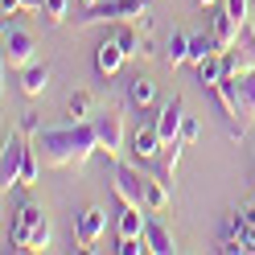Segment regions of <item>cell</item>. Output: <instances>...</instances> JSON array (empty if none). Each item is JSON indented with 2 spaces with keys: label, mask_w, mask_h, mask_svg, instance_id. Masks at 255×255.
<instances>
[{
  "label": "cell",
  "mask_w": 255,
  "mask_h": 255,
  "mask_svg": "<svg viewBox=\"0 0 255 255\" xmlns=\"http://www.w3.org/2000/svg\"><path fill=\"white\" fill-rule=\"evenodd\" d=\"M140 33H144V29H140V25H136V29H128V25H124L120 33H116L128 58H136V54H152V45H148V41H140Z\"/></svg>",
  "instance_id": "obj_20"
},
{
  "label": "cell",
  "mask_w": 255,
  "mask_h": 255,
  "mask_svg": "<svg viewBox=\"0 0 255 255\" xmlns=\"http://www.w3.org/2000/svg\"><path fill=\"white\" fill-rule=\"evenodd\" d=\"M144 239H148V251H152V255H173V251H177V243H173V231L165 227L161 218H148Z\"/></svg>",
  "instance_id": "obj_12"
},
{
  "label": "cell",
  "mask_w": 255,
  "mask_h": 255,
  "mask_svg": "<svg viewBox=\"0 0 255 255\" xmlns=\"http://www.w3.org/2000/svg\"><path fill=\"white\" fill-rule=\"evenodd\" d=\"M107 231V210L103 206H87L83 214H78V227H74V239H78V247L91 251L95 243H99V235Z\"/></svg>",
  "instance_id": "obj_7"
},
{
  "label": "cell",
  "mask_w": 255,
  "mask_h": 255,
  "mask_svg": "<svg viewBox=\"0 0 255 255\" xmlns=\"http://www.w3.org/2000/svg\"><path fill=\"white\" fill-rule=\"evenodd\" d=\"M152 99H156V87L148 78H128V103L132 107H148Z\"/></svg>",
  "instance_id": "obj_19"
},
{
  "label": "cell",
  "mask_w": 255,
  "mask_h": 255,
  "mask_svg": "<svg viewBox=\"0 0 255 255\" xmlns=\"http://www.w3.org/2000/svg\"><path fill=\"white\" fill-rule=\"evenodd\" d=\"M243 29H247V25H239L231 12L222 8L218 17H214V37H218V50H222V54H227V50H235V45H239V33H243Z\"/></svg>",
  "instance_id": "obj_13"
},
{
  "label": "cell",
  "mask_w": 255,
  "mask_h": 255,
  "mask_svg": "<svg viewBox=\"0 0 255 255\" xmlns=\"http://www.w3.org/2000/svg\"><path fill=\"white\" fill-rule=\"evenodd\" d=\"M144 185H148V177H140V169L116 161V198H120V202L144 206Z\"/></svg>",
  "instance_id": "obj_6"
},
{
  "label": "cell",
  "mask_w": 255,
  "mask_h": 255,
  "mask_svg": "<svg viewBox=\"0 0 255 255\" xmlns=\"http://www.w3.org/2000/svg\"><path fill=\"white\" fill-rule=\"evenodd\" d=\"M21 156H25V144L17 136H4V152H0V189H8L12 185H21Z\"/></svg>",
  "instance_id": "obj_8"
},
{
  "label": "cell",
  "mask_w": 255,
  "mask_h": 255,
  "mask_svg": "<svg viewBox=\"0 0 255 255\" xmlns=\"http://www.w3.org/2000/svg\"><path fill=\"white\" fill-rule=\"evenodd\" d=\"M78 4H83V8H95V4H103V0H78Z\"/></svg>",
  "instance_id": "obj_31"
},
{
  "label": "cell",
  "mask_w": 255,
  "mask_h": 255,
  "mask_svg": "<svg viewBox=\"0 0 255 255\" xmlns=\"http://www.w3.org/2000/svg\"><path fill=\"white\" fill-rule=\"evenodd\" d=\"M66 111H70L74 120H95V116H91V111H95V95H91V91H74L70 103H66Z\"/></svg>",
  "instance_id": "obj_23"
},
{
  "label": "cell",
  "mask_w": 255,
  "mask_h": 255,
  "mask_svg": "<svg viewBox=\"0 0 255 255\" xmlns=\"http://www.w3.org/2000/svg\"><path fill=\"white\" fill-rule=\"evenodd\" d=\"M165 62H169V66H181V62H189V33H181V29H173Z\"/></svg>",
  "instance_id": "obj_22"
},
{
  "label": "cell",
  "mask_w": 255,
  "mask_h": 255,
  "mask_svg": "<svg viewBox=\"0 0 255 255\" xmlns=\"http://www.w3.org/2000/svg\"><path fill=\"white\" fill-rule=\"evenodd\" d=\"M181 140H173V144H165L161 152H156V165H161V177L165 181H173V173H177V161H181Z\"/></svg>",
  "instance_id": "obj_21"
},
{
  "label": "cell",
  "mask_w": 255,
  "mask_h": 255,
  "mask_svg": "<svg viewBox=\"0 0 255 255\" xmlns=\"http://www.w3.org/2000/svg\"><path fill=\"white\" fill-rule=\"evenodd\" d=\"M21 4H25V12H41V8H45V0H21Z\"/></svg>",
  "instance_id": "obj_30"
},
{
  "label": "cell",
  "mask_w": 255,
  "mask_h": 255,
  "mask_svg": "<svg viewBox=\"0 0 255 255\" xmlns=\"http://www.w3.org/2000/svg\"><path fill=\"white\" fill-rule=\"evenodd\" d=\"M198 4H202V8H210V4H218V0H198Z\"/></svg>",
  "instance_id": "obj_32"
},
{
  "label": "cell",
  "mask_w": 255,
  "mask_h": 255,
  "mask_svg": "<svg viewBox=\"0 0 255 255\" xmlns=\"http://www.w3.org/2000/svg\"><path fill=\"white\" fill-rule=\"evenodd\" d=\"M222 74H227V58H222V50H214L206 62H198V83L210 91V87H218L222 83Z\"/></svg>",
  "instance_id": "obj_16"
},
{
  "label": "cell",
  "mask_w": 255,
  "mask_h": 255,
  "mask_svg": "<svg viewBox=\"0 0 255 255\" xmlns=\"http://www.w3.org/2000/svg\"><path fill=\"white\" fill-rule=\"evenodd\" d=\"M0 12H4V17H21L25 4H21V0H0Z\"/></svg>",
  "instance_id": "obj_29"
},
{
  "label": "cell",
  "mask_w": 255,
  "mask_h": 255,
  "mask_svg": "<svg viewBox=\"0 0 255 255\" xmlns=\"http://www.w3.org/2000/svg\"><path fill=\"white\" fill-rule=\"evenodd\" d=\"M144 210L148 214H165L169 210V181L165 177H148V185H144Z\"/></svg>",
  "instance_id": "obj_15"
},
{
  "label": "cell",
  "mask_w": 255,
  "mask_h": 255,
  "mask_svg": "<svg viewBox=\"0 0 255 255\" xmlns=\"http://www.w3.org/2000/svg\"><path fill=\"white\" fill-rule=\"evenodd\" d=\"M45 21H50V25H62V21H66V12H70V0H45Z\"/></svg>",
  "instance_id": "obj_25"
},
{
  "label": "cell",
  "mask_w": 255,
  "mask_h": 255,
  "mask_svg": "<svg viewBox=\"0 0 255 255\" xmlns=\"http://www.w3.org/2000/svg\"><path fill=\"white\" fill-rule=\"evenodd\" d=\"M214 50H218L214 29H210V33H194V37H189V62H194V66H198V62H206Z\"/></svg>",
  "instance_id": "obj_18"
},
{
  "label": "cell",
  "mask_w": 255,
  "mask_h": 255,
  "mask_svg": "<svg viewBox=\"0 0 255 255\" xmlns=\"http://www.w3.org/2000/svg\"><path fill=\"white\" fill-rule=\"evenodd\" d=\"M95 132H99V152L107 161H116L124 148V116L120 111H99L95 116Z\"/></svg>",
  "instance_id": "obj_5"
},
{
  "label": "cell",
  "mask_w": 255,
  "mask_h": 255,
  "mask_svg": "<svg viewBox=\"0 0 255 255\" xmlns=\"http://www.w3.org/2000/svg\"><path fill=\"white\" fill-rule=\"evenodd\" d=\"M41 148V161L54 169H83L95 152H99V132L95 120H70L62 128H41L33 136Z\"/></svg>",
  "instance_id": "obj_1"
},
{
  "label": "cell",
  "mask_w": 255,
  "mask_h": 255,
  "mask_svg": "<svg viewBox=\"0 0 255 255\" xmlns=\"http://www.w3.org/2000/svg\"><path fill=\"white\" fill-rule=\"evenodd\" d=\"M161 148H165V140H161V132H156V120L152 124H140L132 132V152L140 156V161H156Z\"/></svg>",
  "instance_id": "obj_10"
},
{
  "label": "cell",
  "mask_w": 255,
  "mask_h": 255,
  "mask_svg": "<svg viewBox=\"0 0 255 255\" xmlns=\"http://www.w3.org/2000/svg\"><path fill=\"white\" fill-rule=\"evenodd\" d=\"M181 124H185V103H181V99H169V103L161 107V116H156V132H161L165 144L181 140Z\"/></svg>",
  "instance_id": "obj_9"
},
{
  "label": "cell",
  "mask_w": 255,
  "mask_h": 255,
  "mask_svg": "<svg viewBox=\"0 0 255 255\" xmlns=\"http://www.w3.org/2000/svg\"><path fill=\"white\" fill-rule=\"evenodd\" d=\"M140 17H148V4L144 0H111V4H95L87 8V17L83 25H99V21H140Z\"/></svg>",
  "instance_id": "obj_4"
},
{
  "label": "cell",
  "mask_w": 255,
  "mask_h": 255,
  "mask_svg": "<svg viewBox=\"0 0 255 255\" xmlns=\"http://www.w3.org/2000/svg\"><path fill=\"white\" fill-rule=\"evenodd\" d=\"M144 227H148L144 206H128L124 202V210H120V235H144Z\"/></svg>",
  "instance_id": "obj_17"
},
{
  "label": "cell",
  "mask_w": 255,
  "mask_h": 255,
  "mask_svg": "<svg viewBox=\"0 0 255 255\" xmlns=\"http://www.w3.org/2000/svg\"><path fill=\"white\" fill-rule=\"evenodd\" d=\"M33 54H37V41L33 33L17 21V17H4V70H25L33 66Z\"/></svg>",
  "instance_id": "obj_3"
},
{
  "label": "cell",
  "mask_w": 255,
  "mask_h": 255,
  "mask_svg": "<svg viewBox=\"0 0 255 255\" xmlns=\"http://www.w3.org/2000/svg\"><path fill=\"white\" fill-rule=\"evenodd\" d=\"M124 45H120V37H107V41H99L95 45V66H99V74H116L120 66H124Z\"/></svg>",
  "instance_id": "obj_11"
},
{
  "label": "cell",
  "mask_w": 255,
  "mask_h": 255,
  "mask_svg": "<svg viewBox=\"0 0 255 255\" xmlns=\"http://www.w3.org/2000/svg\"><path fill=\"white\" fill-rule=\"evenodd\" d=\"M33 148H25V156H21V185H37V156H33Z\"/></svg>",
  "instance_id": "obj_24"
},
{
  "label": "cell",
  "mask_w": 255,
  "mask_h": 255,
  "mask_svg": "<svg viewBox=\"0 0 255 255\" xmlns=\"http://www.w3.org/2000/svg\"><path fill=\"white\" fill-rule=\"evenodd\" d=\"M45 87H50V66H45V62H33V66L21 70V91L29 95V99H37Z\"/></svg>",
  "instance_id": "obj_14"
},
{
  "label": "cell",
  "mask_w": 255,
  "mask_h": 255,
  "mask_svg": "<svg viewBox=\"0 0 255 255\" xmlns=\"http://www.w3.org/2000/svg\"><path fill=\"white\" fill-rule=\"evenodd\" d=\"M50 239H54V231H50V218H45L41 206L25 202L21 210L12 214V227H8L12 251H45V247H50Z\"/></svg>",
  "instance_id": "obj_2"
},
{
  "label": "cell",
  "mask_w": 255,
  "mask_h": 255,
  "mask_svg": "<svg viewBox=\"0 0 255 255\" xmlns=\"http://www.w3.org/2000/svg\"><path fill=\"white\" fill-rule=\"evenodd\" d=\"M198 136H202V128H198V120H194V116H185V124H181V144H194Z\"/></svg>",
  "instance_id": "obj_26"
},
{
  "label": "cell",
  "mask_w": 255,
  "mask_h": 255,
  "mask_svg": "<svg viewBox=\"0 0 255 255\" xmlns=\"http://www.w3.org/2000/svg\"><path fill=\"white\" fill-rule=\"evenodd\" d=\"M41 132V124H37V116H33V111H29V116L21 120V136H37Z\"/></svg>",
  "instance_id": "obj_28"
},
{
  "label": "cell",
  "mask_w": 255,
  "mask_h": 255,
  "mask_svg": "<svg viewBox=\"0 0 255 255\" xmlns=\"http://www.w3.org/2000/svg\"><path fill=\"white\" fill-rule=\"evenodd\" d=\"M222 8H227V12H231V17H235L239 25H247V0H227Z\"/></svg>",
  "instance_id": "obj_27"
}]
</instances>
